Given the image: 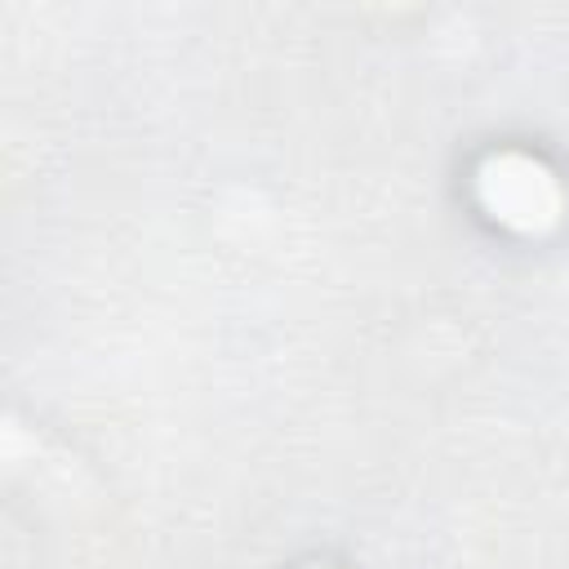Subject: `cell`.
<instances>
[{
	"label": "cell",
	"mask_w": 569,
	"mask_h": 569,
	"mask_svg": "<svg viewBox=\"0 0 569 569\" xmlns=\"http://www.w3.org/2000/svg\"><path fill=\"white\" fill-rule=\"evenodd\" d=\"M480 200L493 218H502L516 231H542L560 218V187L556 178L525 160V156H498L480 169Z\"/></svg>",
	"instance_id": "cell-1"
}]
</instances>
